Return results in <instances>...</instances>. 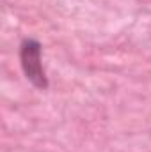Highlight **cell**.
Wrapping results in <instances>:
<instances>
[{
	"label": "cell",
	"mask_w": 151,
	"mask_h": 152,
	"mask_svg": "<svg viewBox=\"0 0 151 152\" xmlns=\"http://www.w3.org/2000/svg\"><path fill=\"white\" fill-rule=\"evenodd\" d=\"M20 62L27 80L41 90L48 88V80L41 64V44L36 39H25L20 46Z\"/></svg>",
	"instance_id": "cell-1"
}]
</instances>
